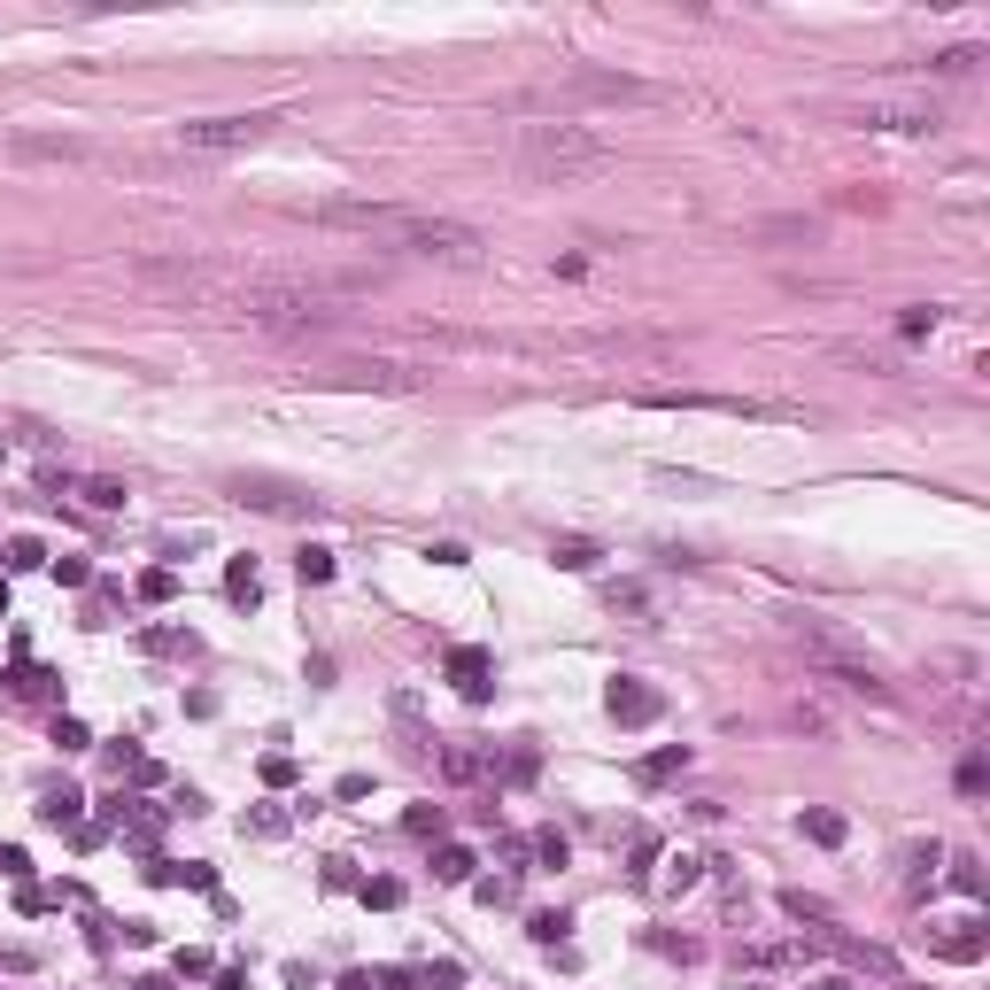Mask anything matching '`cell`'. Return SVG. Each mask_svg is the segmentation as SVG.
Returning a JSON list of instances; mask_svg holds the SVG:
<instances>
[{
    "label": "cell",
    "instance_id": "9c48e42d",
    "mask_svg": "<svg viewBox=\"0 0 990 990\" xmlns=\"http://www.w3.org/2000/svg\"><path fill=\"white\" fill-rule=\"evenodd\" d=\"M488 673H495V658L480 650V642H465V650H449V681H457V689H465L472 704L488 697Z\"/></svg>",
    "mask_w": 990,
    "mask_h": 990
},
{
    "label": "cell",
    "instance_id": "277c9868",
    "mask_svg": "<svg viewBox=\"0 0 990 990\" xmlns=\"http://www.w3.org/2000/svg\"><path fill=\"white\" fill-rule=\"evenodd\" d=\"M789 635H797V650L813 658L828 681H844V689H859V697H890V681H882V666H874L867 650L851 635H836V627H820V619H789Z\"/></svg>",
    "mask_w": 990,
    "mask_h": 990
},
{
    "label": "cell",
    "instance_id": "e575fe53",
    "mask_svg": "<svg viewBox=\"0 0 990 990\" xmlns=\"http://www.w3.org/2000/svg\"><path fill=\"white\" fill-rule=\"evenodd\" d=\"M929 325H936V310H905V318H898V333H905V341H921Z\"/></svg>",
    "mask_w": 990,
    "mask_h": 990
},
{
    "label": "cell",
    "instance_id": "603a6c76",
    "mask_svg": "<svg viewBox=\"0 0 990 990\" xmlns=\"http://www.w3.org/2000/svg\"><path fill=\"white\" fill-rule=\"evenodd\" d=\"M534 859H542V867H565V859H573V844H565V836H557V828H542V836H534Z\"/></svg>",
    "mask_w": 990,
    "mask_h": 990
},
{
    "label": "cell",
    "instance_id": "f1b7e54d",
    "mask_svg": "<svg viewBox=\"0 0 990 990\" xmlns=\"http://www.w3.org/2000/svg\"><path fill=\"white\" fill-rule=\"evenodd\" d=\"M573 929V921H565V913H534V921H526V936H534V944H557V936Z\"/></svg>",
    "mask_w": 990,
    "mask_h": 990
},
{
    "label": "cell",
    "instance_id": "d6986e66",
    "mask_svg": "<svg viewBox=\"0 0 990 990\" xmlns=\"http://www.w3.org/2000/svg\"><path fill=\"white\" fill-rule=\"evenodd\" d=\"M936 952H944V960H983V936H975V921H967L960 936H936Z\"/></svg>",
    "mask_w": 990,
    "mask_h": 990
},
{
    "label": "cell",
    "instance_id": "2e32d148",
    "mask_svg": "<svg viewBox=\"0 0 990 990\" xmlns=\"http://www.w3.org/2000/svg\"><path fill=\"white\" fill-rule=\"evenodd\" d=\"M472 867H480V859H472L465 844H441L434 851V882H472Z\"/></svg>",
    "mask_w": 990,
    "mask_h": 990
},
{
    "label": "cell",
    "instance_id": "9a60e30c",
    "mask_svg": "<svg viewBox=\"0 0 990 990\" xmlns=\"http://www.w3.org/2000/svg\"><path fill=\"white\" fill-rule=\"evenodd\" d=\"M550 557L565 565V573H596V557H604V550H596V542H581V534H565V542H550Z\"/></svg>",
    "mask_w": 990,
    "mask_h": 990
},
{
    "label": "cell",
    "instance_id": "3957f363",
    "mask_svg": "<svg viewBox=\"0 0 990 990\" xmlns=\"http://www.w3.org/2000/svg\"><path fill=\"white\" fill-rule=\"evenodd\" d=\"M511 163H519V178H534V186H573V178H596L619 163V147L604 140V132H588L581 117H534L511 132Z\"/></svg>",
    "mask_w": 990,
    "mask_h": 990
},
{
    "label": "cell",
    "instance_id": "7c38bea8",
    "mask_svg": "<svg viewBox=\"0 0 990 990\" xmlns=\"http://www.w3.org/2000/svg\"><path fill=\"white\" fill-rule=\"evenodd\" d=\"M441 774H449V782H480V774H495V751H465V743H449V751H441Z\"/></svg>",
    "mask_w": 990,
    "mask_h": 990
},
{
    "label": "cell",
    "instance_id": "8992f818",
    "mask_svg": "<svg viewBox=\"0 0 990 990\" xmlns=\"http://www.w3.org/2000/svg\"><path fill=\"white\" fill-rule=\"evenodd\" d=\"M279 109H240V117H194V124H178V147L186 155H233V147H256L279 132Z\"/></svg>",
    "mask_w": 990,
    "mask_h": 990
},
{
    "label": "cell",
    "instance_id": "4316f807",
    "mask_svg": "<svg viewBox=\"0 0 990 990\" xmlns=\"http://www.w3.org/2000/svg\"><path fill=\"white\" fill-rule=\"evenodd\" d=\"M534 766H542V758H534V751H526V743H519V751L503 758V766H495V774H503V782H534Z\"/></svg>",
    "mask_w": 990,
    "mask_h": 990
},
{
    "label": "cell",
    "instance_id": "d4e9b609",
    "mask_svg": "<svg viewBox=\"0 0 990 990\" xmlns=\"http://www.w3.org/2000/svg\"><path fill=\"white\" fill-rule=\"evenodd\" d=\"M410 983H426V990H457V983H465V967H457V960H441V967H418Z\"/></svg>",
    "mask_w": 990,
    "mask_h": 990
},
{
    "label": "cell",
    "instance_id": "52a82bcc",
    "mask_svg": "<svg viewBox=\"0 0 990 990\" xmlns=\"http://www.w3.org/2000/svg\"><path fill=\"white\" fill-rule=\"evenodd\" d=\"M851 124H867V132H936V101H867Z\"/></svg>",
    "mask_w": 990,
    "mask_h": 990
},
{
    "label": "cell",
    "instance_id": "cb8c5ba5",
    "mask_svg": "<svg viewBox=\"0 0 990 990\" xmlns=\"http://www.w3.org/2000/svg\"><path fill=\"white\" fill-rule=\"evenodd\" d=\"M364 905H379V913L403 905V882H395V874H372V882H364Z\"/></svg>",
    "mask_w": 990,
    "mask_h": 990
},
{
    "label": "cell",
    "instance_id": "4dcf8cb0",
    "mask_svg": "<svg viewBox=\"0 0 990 990\" xmlns=\"http://www.w3.org/2000/svg\"><path fill=\"white\" fill-rule=\"evenodd\" d=\"M263 782L287 789V782H294V758H287V751H271V758H263Z\"/></svg>",
    "mask_w": 990,
    "mask_h": 990
},
{
    "label": "cell",
    "instance_id": "30bf717a",
    "mask_svg": "<svg viewBox=\"0 0 990 990\" xmlns=\"http://www.w3.org/2000/svg\"><path fill=\"white\" fill-rule=\"evenodd\" d=\"M8 155H24V163H78L86 147L78 140H47V132H8Z\"/></svg>",
    "mask_w": 990,
    "mask_h": 990
},
{
    "label": "cell",
    "instance_id": "83f0119b",
    "mask_svg": "<svg viewBox=\"0 0 990 990\" xmlns=\"http://www.w3.org/2000/svg\"><path fill=\"white\" fill-rule=\"evenodd\" d=\"M782 905H789V921H836V913H828V905H820V898H805V890H789Z\"/></svg>",
    "mask_w": 990,
    "mask_h": 990
},
{
    "label": "cell",
    "instance_id": "6da1fadb",
    "mask_svg": "<svg viewBox=\"0 0 990 990\" xmlns=\"http://www.w3.org/2000/svg\"><path fill=\"white\" fill-rule=\"evenodd\" d=\"M132 287L163 294L178 310H202V318L263 325V333H318L333 318V302L349 294V279L279 271V263H225V256H140Z\"/></svg>",
    "mask_w": 990,
    "mask_h": 990
},
{
    "label": "cell",
    "instance_id": "1f68e13d",
    "mask_svg": "<svg viewBox=\"0 0 990 990\" xmlns=\"http://www.w3.org/2000/svg\"><path fill=\"white\" fill-rule=\"evenodd\" d=\"M403 828H410V836H441V805H418V813H410Z\"/></svg>",
    "mask_w": 990,
    "mask_h": 990
},
{
    "label": "cell",
    "instance_id": "d590c367",
    "mask_svg": "<svg viewBox=\"0 0 990 990\" xmlns=\"http://www.w3.org/2000/svg\"><path fill=\"white\" fill-rule=\"evenodd\" d=\"M217 990H248V975H240V967H225V975H217Z\"/></svg>",
    "mask_w": 990,
    "mask_h": 990
},
{
    "label": "cell",
    "instance_id": "ac0fdd59",
    "mask_svg": "<svg viewBox=\"0 0 990 990\" xmlns=\"http://www.w3.org/2000/svg\"><path fill=\"white\" fill-rule=\"evenodd\" d=\"M805 836H813V844H828V851H836V844H844V836H851V828H844V813H805Z\"/></svg>",
    "mask_w": 990,
    "mask_h": 990
},
{
    "label": "cell",
    "instance_id": "7402d4cb",
    "mask_svg": "<svg viewBox=\"0 0 990 990\" xmlns=\"http://www.w3.org/2000/svg\"><path fill=\"white\" fill-rule=\"evenodd\" d=\"M140 596H147V604H171V596H178V573H171V565L140 573Z\"/></svg>",
    "mask_w": 990,
    "mask_h": 990
},
{
    "label": "cell",
    "instance_id": "8fae6325",
    "mask_svg": "<svg viewBox=\"0 0 990 990\" xmlns=\"http://www.w3.org/2000/svg\"><path fill=\"white\" fill-rule=\"evenodd\" d=\"M233 495H240V503H256V511H310V495L279 488V480H233Z\"/></svg>",
    "mask_w": 990,
    "mask_h": 990
},
{
    "label": "cell",
    "instance_id": "4fadbf2b",
    "mask_svg": "<svg viewBox=\"0 0 990 990\" xmlns=\"http://www.w3.org/2000/svg\"><path fill=\"white\" fill-rule=\"evenodd\" d=\"M225 596H233V604H248V612L263 604V573H256V557H233V573H225Z\"/></svg>",
    "mask_w": 990,
    "mask_h": 990
},
{
    "label": "cell",
    "instance_id": "5bb4252c",
    "mask_svg": "<svg viewBox=\"0 0 990 990\" xmlns=\"http://www.w3.org/2000/svg\"><path fill=\"white\" fill-rule=\"evenodd\" d=\"M78 805H86L78 789H47V797H39V820H47V828H78Z\"/></svg>",
    "mask_w": 990,
    "mask_h": 990
},
{
    "label": "cell",
    "instance_id": "8d00e7d4",
    "mask_svg": "<svg viewBox=\"0 0 990 990\" xmlns=\"http://www.w3.org/2000/svg\"><path fill=\"white\" fill-rule=\"evenodd\" d=\"M341 990H372V975H341Z\"/></svg>",
    "mask_w": 990,
    "mask_h": 990
},
{
    "label": "cell",
    "instance_id": "d6a6232c",
    "mask_svg": "<svg viewBox=\"0 0 990 990\" xmlns=\"http://www.w3.org/2000/svg\"><path fill=\"white\" fill-rule=\"evenodd\" d=\"M86 503H101V511H117V503H124V488H117V480H86Z\"/></svg>",
    "mask_w": 990,
    "mask_h": 990
},
{
    "label": "cell",
    "instance_id": "7a4b0ae2",
    "mask_svg": "<svg viewBox=\"0 0 990 990\" xmlns=\"http://www.w3.org/2000/svg\"><path fill=\"white\" fill-rule=\"evenodd\" d=\"M310 217L341 225V233H372L418 263H488V240L472 225H457V217H426V209H395V202H325Z\"/></svg>",
    "mask_w": 990,
    "mask_h": 990
},
{
    "label": "cell",
    "instance_id": "74e56055",
    "mask_svg": "<svg viewBox=\"0 0 990 990\" xmlns=\"http://www.w3.org/2000/svg\"><path fill=\"white\" fill-rule=\"evenodd\" d=\"M813 990H851V983H844V975H820V983H813Z\"/></svg>",
    "mask_w": 990,
    "mask_h": 990
},
{
    "label": "cell",
    "instance_id": "f546056e",
    "mask_svg": "<svg viewBox=\"0 0 990 990\" xmlns=\"http://www.w3.org/2000/svg\"><path fill=\"white\" fill-rule=\"evenodd\" d=\"M8 565H16V573H31V565H47V550H39L31 534H16V542H8Z\"/></svg>",
    "mask_w": 990,
    "mask_h": 990
},
{
    "label": "cell",
    "instance_id": "ba28073f",
    "mask_svg": "<svg viewBox=\"0 0 990 990\" xmlns=\"http://www.w3.org/2000/svg\"><path fill=\"white\" fill-rule=\"evenodd\" d=\"M604 704H612V720H619V728H650L666 697H658L650 681H627V673H619V681H612V697H604Z\"/></svg>",
    "mask_w": 990,
    "mask_h": 990
},
{
    "label": "cell",
    "instance_id": "484cf974",
    "mask_svg": "<svg viewBox=\"0 0 990 990\" xmlns=\"http://www.w3.org/2000/svg\"><path fill=\"white\" fill-rule=\"evenodd\" d=\"M8 689H16V697H55V689H47V673H39V666H16V673H8Z\"/></svg>",
    "mask_w": 990,
    "mask_h": 990
},
{
    "label": "cell",
    "instance_id": "5b68a950",
    "mask_svg": "<svg viewBox=\"0 0 990 990\" xmlns=\"http://www.w3.org/2000/svg\"><path fill=\"white\" fill-rule=\"evenodd\" d=\"M642 78H619V70H557V78H542V86L526 93L534 109H557V117H573L581 101H642Z\"/></svg>",
    "mask_w": 990,
    "mask_h": 990
},
{
    "label": "cell",
    "instance_id": "f35d334b",
    "mask_svg": "<svg viewBox=\"0 0 990 990\" xmlns=\"http://www.w3.org/2000/svg\"><path fill=\"white\" fill-rule=\"evenodd\" d=\"M132 990H171V983H163V975H140V983H132Z\"/></svg>",
    "mask_w": 990,
    "mask_h": 990
},
{
    "label": "cell",
    "instance_id": "ffe728a7",
    "mask_svg": "<svg viewBox=\"0 0 990 990\" xmlns=\"http://www.w3.org/2000/svg\"><path fill=\"white\" fill-rule=\"evenodd\" d=\"M681 766H689V751H658V758H642L635 774H642V782H673Z\"/></svg>",
    "mask_w": 990,
    "mask_h": 990
},
{
    "label": "cell",
    "instance_id": "44dd1931",
    "mask_svg": "<svg viewBox=\"0 0 990 990\" xmlns=\"http://www.w3.org/2000/svg\"><path fill=\"white\" fill-rule=\"evenodd\" d=\"M294 573H302L310 588H325V581H333V550H302V557H294Z\"/></svg>",
    "mask_w": 990,
    "mask_h": 990
},
{
    "label": "cell",
    "instance_id": "e0dca14e",
    "mask_svg": "<svg viewBox=\"0 0 990 990\" xmlns=\"http://www.w3.org/2000/svg\"><path fill=\"white\" fill-rule=\"evenodd\" d=\"M140 642L155 650V658H194V650H202V642H194V635H178V627H147Z\"/></svg>",
    "mask_w": 990,
    "mask_h": 990
},
{
    "label": "cell",
    "instance_id": "836d02e7",
    "mask_svg": "<svg viewBox=\"0 0 990 990\" xmlns=\"http://www.w3.org/2000/svg\"><path fill=\"white\" fill-rule=\"evenodd\" d=\"M55 581L62 588H86V557H55Z\"/></svg>",
    "mask_w": 990,
    "mask_h": 990
}]
</instances>
